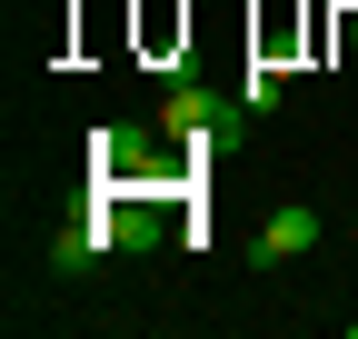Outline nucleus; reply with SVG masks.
<instances>
[{"instance_id": "nucleus-4", "label": "nucleus", "mask_w": 358, "mask_h": 339, "mask_svg": "<svg viewBox=\"0 0 358 339\" xmlns=\"http://www.w3.org/2000/svg\"><path fill=\"white\" fill-rule=\"evenodd\" d=\"M110 230H120V249H150V240H159V209H150V200H120Z\"/></svg>"}, {"instance_id": "nucleus-6", "label": "nucleus", "mask_w": 358, "mask_h": 339, "mask_svg": "<svg viewBox=\"0 0 358 339\" xmlns=\"http://www.w3.org/2000/svg\"><path fill=\"white\" fill-rule=\"evenodd\" d=\"M279 90H289V80H279V70H268V60H259V70L239 80V110H259V120H268V110H279Z\"/></svg>"}, {"instance_id": "nucleus-2", "label": "nucleus", "mask_w": 358, "mask_h": 339, "mask_svg": "<svg viewBox=\"0 0 358 339\" xmlns=\"http://www.w3.org/2000/svg\"><path fill=\"white\" fill-rule=\"evenodd\" d=\"M100 249H120V230H110V209H90V220H70V230L50 240V270H70V279H80Z\"/></svg>"}, {"instance_id": "nucleus-1", "label": "nucleus", "mask_w": 358, "mask_h": 339, "mask_svg": "<svg viewBox=\"0 0 358 339\" xmlns=\"http://www.w3.org/2000/svg\"><path fill=\"white\" fill-rule=\"evenodd\" d=\"M329 240V220H319V209H308V200H289V209H268V220H259V270H279V260H299V249H319Z\"/></svg>"}, {"instance_id": "nucleus-5", "label": "nucleus", "mask_w": 358, "mask_h": 339, "mask_svg": "<svg viewBox=\"0 0 358 339\" xmlns=\"http://www.w3.org/2000/svg\"><path fill=\"white\" fill-rule=\"evenodd\" d=\"M150 160V130H100V170H140Z\"/></svg>"}, {"instance_id": "nucleus-7", "label": "nucleus", "mask_w": 358, "mask_h": 339, "mask_svg": "<svg viewBox=\"0 0 358 339\" xmlns=\"http://www.w3.org/2000/svg\"><path fill=\"white\" fill-rule=\"evenodd\" d=\"M348 329H358V319H348Z\"/></svg>"}, {"instance_id": "nucleus-3", "label": "nucleus", "mask_w": 358, "mask_h": 339, "mask_svg": "<svg viewBox=\"0 0 358 339\" xmlns=\"http://www.w3.org/2000/svg\"><path fill=\"white\" fill-rule=\"evenodd\" d=\"M159 130H169V140H209V130H219V100L199 90V80H179V90L159 100Z\"/></svg>"}]
</instances>
